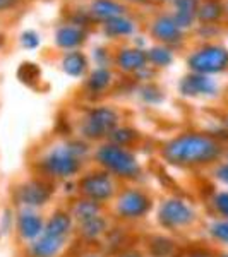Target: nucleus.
I'll use <instances>...</instances> for the list:
<instances>
[{
	"mask_svg": "<svg viewBox=\"0 0 228 257\" xmlns=\"http://www.w3.org/2000/svg\"><path fill=\"white\" fill-rule=\"evenodd\" d=\"M70 230V216L65 213H57L55 216L48 221L47 228H45V233L52 235L57 238H65V235Z\"/></svg>",
	"mask_w": 228,
	"mask_h": 257,
	"instance_id": "obj_18",
	"label": "nucleus"
},
{
	"mask_svg": "<svg viewBox=\"0 0 228 257\" xmlns=\"http://www.w3.org/2000/svg\"><path fill=\"white\" fill-rule=\"evenodd\" d=\"M151 250L155 255H168L170 250H172V242L167 238H156L155 242L151 243Z\"/></svg>",
	"mask_w": 228,
	"mask_h": 257,
	"instance_id": "obj_27",
	"label": "nucleus"
},
{
	"mask_svg": "<svg viewBox=\"0 0 228 257\" xmlns=\"http://www.w3.org/2000/svg\"><path fill=\"white\" fill-rule=\"evenodd\" d=\"M21 41H23V47H26V48H36L40 45V38H38V35H36L35 31H26V33H23V36H21Z\"/></svg>",
	"mask_w": 228,
	"mask_h": 257,
	"instance_id": "obj_29",
	"label": "nucleus"
},
{
	"mask_svg": "<svg viewBox=\"0 0 228 257\" xmlns=\"http://www.w3.org/2000/svg\"><path fill=\"white\" fill-rule=\"evenodd\" d=\"M149 199L143 192L129 190L119 199V213L126 218H139L149 209Z\"/></svg>",
	"mask_w": 228,
	"mask_h": 257,
	"instance_id": "obj_8",
	"label": "nucleus"
},
{
	"mask_svg": "<svg viewBox=\"0 0 228 257\" xmlns=\"http://www.w3.org/2000/svg\"><path fill=\"white\" fill-rule=\"evenodd\" d=\"M190 69L196 74H214L228 67V50L223 47H206L189 59Z\"/></svg>",
	"mask_w": 228,
	"mask_h": 257,
	"instance_id": "obj_4",
	"label": "nucleus"
},
{
	"mask_svg": "<svg viewBox=\"0 0 228 257\" xmlns=\"http://www.w3.org/2000/svg\"><path fill=\"white\" fill-rule=\"evenodd\" d=\"M214 204H216V208H218L219 213L225 214V216L228 218V192L218 194L216 199H214Z\"/></svg>",
	"mask_w": 228,
	"mask_h": 257,
	"instance_id": "obj_30",
	"label": "nucleus"
},
{
	"mask_svg": "<svg viewBox=\"0 0 228 257\" xmlns=\"http://www.w3.org/2000/svg\"><path fill=\"white\" fill-rule=\"evenodd\" d=\"M146 55H148V60H151L153 64H156V65H168L170 62L173 60L172 52L167 48H163V47L151 48Z\"/></svg>",
	"mask_w": 228,
	"mask_h": 257,
	"instance_id": "obj_24",
	"label": "nucleus"
},
{
	"mask_svg": "<svg viewBox=\"0 0 228 257\" xmlns=\"http://www.w3.org/2000/svg\"><path fill=\"white\" fill-rule=\"evenodd\" d=\"M223 257H228V255H223Z\"/></svg>",
	"mask_w": 228,
	"mask_h": 257,
	"instance_id": "obj_35",
	"label": "nucleus"
},
{
	"mask_svg": "<svg viewBox=\"0 0 228 257\" xmlns=\"http://www.w3.org/2000/svg\"><path fill=\"white\" fill-rule=\"evenodd\" d=\"M57 45L62 48H74L84 41V31L74 26H64L57 31Z\"/></svg>",
	"mask_w": 228,
	"mask_h": 257,
	"instance_id": "obj_16",
	"label": "nucleus"
},
{
	"mask_svg": "<svg viewBox=\"0 0 228 257\" xmlns=\"http://www.w3.org/2000/svg\"><path fill=\"white\" fill-rule=\"evenodd\" d=\"M98 160L103 167L115 172L117 175L132 178V177H138V173H139L138 161H136L134 156L122 146H115V144H111V146H103L98 151Z\"/></svg>",
	"mask_w": 228,
	"mask_h": 257,
	"instance_id": "obj_3",
	"label": "nucleus"
},
{
	"mask_svg": "<svg viewBox=\"0 0 228 257\" xmlns=\"http://www.w3.org/2000/svg\"><path fill=\"white\" fill-rule=\"evenodd\" d=\"M62 245H64V238H57L48 233H43L33 243L31 252L35 257H53L60 250Z\"/></svg>",
	"mask_w": 228,
	"mask_h": 257,
	"instance_id": "obj_13",
	"label": "nucleus"
},
{
	"mask_svg": "<svg viewBox=\"0 0 228 257\" xmlns=\"http://www.w3.org/2000/svg\"><path fill=\"white\" fill-rule=\"evenodd\" d=\"M81 189L93 201H103L113 194V184L105 173H93L81 182Z\"/></svg>",
	"mask_w": 228,
	"mask_h": 257,
	"instance_id": "obj_7",
	"label": "nucleus"
},
{
	"mask_svg": "<svg viewBox=\"0 0 228 257\" xmlns=\"http://www.w3.org/2000/svg\"><path fill=\"white\" fill-rule=\"evenodd\" d=\"M211 233L214 235L218 240H223V242H228V221H221V223H214L213 228H211Z\"/></svg>",
	"mask_w": 228,
	"mask_h": 257,
	"instance_id": "obj_28",
	"label": "nucleus"
},
{
	"mask_svg": "<svg viewBox=\"0 0 228 257\" xmlns=\"http://www.w3.org/2000/svg\"><path fill=\"white\" fill-rule=\"evenodd\" d=\"M93 14L98 19H105L108 21L111 18H119L124 14V7L120 4L113 2V0H94L93 2Z\"/></svg>",
	"mask_w": 228,
	"mask_h": 257,
	"instance_id": "obj_17",
	"label": "nucleus"
},
{
	"mask_svg": "<svg viewBox=\"0 0 228 257\" xmlns=\"http://www.w3.org/2000/svg\"><path fill=\"white\" fill-rule=\"evenodd\" d=\"M86 149L72 148V146H59L48 153L43 160V167L48 173L55 177H70L81 168L79 155Z\"/></svg>",
	"mask_w": 228,
	"mask_h": 257,
	"instance_id": "obj_2",
	"label": "nucleus"
},
{
	"mask_svg": "<svg viewBox=\"0 0 228 257\" xmlns=\"http://www.w3.org/2000/svg\"><path fill=\"white\" fill-rule=\"evenodd\" d=\"M14 2H16V0H0V11H2V9H7V7H11Z\"/></svg>",
	"mask_w": 228,
	"mask_h": 257,
	"instance_id": "obj_32",
	"label": "nucleus"
},
{
	"mask_svg": "<svg viewBox=\"0 0 228 257\" xmlns=\"http://www.w3.org/2000/svg\"><path fill=\"white\" fill-rule=\"evenodd\" d=\"M180 91L187 96H201V94H213L216 86L204 74H192L184 77V81L180 82Z\"/></svg>",
	"mask_w": 228,
	"mask_h": 257,
	"instance_id": "obj_9",
	"label": "nucleus"
},
{
	"mask_svg": "<svg viewBox=\"0 0 228 257\" xmlns=\"http://www.w3.org/2000/svg\"><path fill=\"white\" fill-rule=\"evenodd\" d=\"M98 213H99V204L94 202L93 199H91V201H82L74 208V214H76V218L82 223L98 216Z\"/></svg>",
	"mask_w": 228,
	"mask_h": 257,
	"instance_id": "obj_21",
	"label": "nucleus"
},
{
	"mask_svg": "<svg viewBox=\"0 0 228 257\" xmlns=\"http://www.w3.org/2000/svg\"><path fill=\"white\" fill-rule=\"evenodd\" d=\"M122 257H141L139 254H126V255H122Z\"/></svg>",
	"mask_w": 228,
	"mask_h": 257,
	"instance_id": "obj_33",
	"label": "nucleus"
},
{
	"mask_svg": "<svg viewBox=\"0 0 228 257\" xmlns=\"http://www.w3.org/2000/svg\"><path fill=\"white\" fill-rule=\"evenodd\" d=\"M0 45H2V36H0Z\"/></svg>",
	"mask_w": 228,
	"mask_h": 257,
	"instance_id": "obj_34",
	"label": "nucleus"
},
{
	"mask_svg": "<svg viewBox=\"0 0 228 257\" xmlns=\"http://www.w3.org/2000/svg\"><path fill=\"white\" fill-rule=\"evenodd\" d=\"M194 213L185 202L172 199L167 201L160 209V221L165 226H182L192 221Z\"/></svg>",
	"mask_w": 228,
	"mask_h": 257,
	"instance_id": "obj_6",
	"label": "nucleus"
},
{
	"mask_svg": "<svg viewBox=\"0 0 228 257\" xmlns=\"http://www.w3.org/2000/svg\"><path fill=\"white\" fill-rule=\"evenodd\" d=\"M218 175H219V178H223L225 182H228V167H223V168L218 172Z\"/></svg>",
	"mask_w": 228,
	"mask_h": 257,
	"instance_id": "obj_31",
	"label": "nucleus"
},
{
	"mask_svg": "<svg viewBox=\"0 0 228 257\" xmlns=\"http://www.w3.org/2000/svg\"><path fill=\"white\" fill-rule=\"evenodd\" d=\"M134 30V26H132V23L129 19L122 18V16H119V18H111L105 23V33L110 36H122V35H129Z\"/></svg>",
	"mask_w": 228,
	"mask_h": 257,
	"instance_id": "obj_20",
	"label": "nucleus"
},
{
	"mask_svg": "<svg viewBox=\"0 0 228 257\" xmlns=\"http://www.w3.org/2000/svg\"><path fill=\"white\" fill-rule=\"evenodd\" d=\"M219 155V146L206 136L185 134L173 139L163 149V156L175 165L208 163Z\"/></svg>",
	"mask_w": 228,
	"mask_h": 257,
	"instance_id": "obj_1",
	"label": "nucleus"
},
{
	"mask_svg": "<svg viewBox=\"0 0 228 257\" xmlns=\"http://www.w3.org/2000/svg\"><path fill=\"white\" fill-rule=\"evenodd\" d=\"M197 16L204 23H213V21H216L221 16V6L218 2H206L204 6L199 7Z\"/></svg>",
	"mask_w": 228,
	"mask_h": 257,
	"instance_id": "obj_23",
	"label": "nucleus"
},
{
	"mask_svg": "<svg viewBox=\"0 0 228 257\" xmlns=\"http://www.w3.org/2000/svg\"><path fill=\"white\" fill-rule=\"evenodd\" d=\"M18 226L23 237L35 238V237H38L40 231L43 230V221H41V218L38 214L24 211V213H21V216L18 219Z\"/></svg>",
	"mask_w": 228,
	"mask_h": 257,
	"instance_id": "obj_14",
	"label": "nucleus"
},
{
	"mask_svg": "<svg viewBox=\"0 0 228 257\" xmlns=\"http://www.w3.org/2000/svg\"><path fill=\"white\" fill-rule=\"evenodd\" d=\"M153 35L155 38H158L163 43H175L180 40V28L177 26V23L173 18H158L153 24Z\"/></svg>",
	"mask_w": 228,
	"mask_h": 257,
	"instance_id": "obj_11",
	"label": "nucleus"
},
{
	"mask_svg": "<svg viewBox=\"0 0 228 257\" xmlns=\"http://www.w3.org/2000/svg\"><path fill=\"white\" fill-rule=\"evenodd\" d=\"M175 16L173 21L177 23V26L180 28H187L194 23L197 16V2L196 0H175Z\"/></svg>",
	"mask_w": 228,
	"mask_h": 257,
	"instance_id": "obj_12",
	"label": "nucleus"
},
{
	"mask_svg": "<svg viewBox=\"0 0 228 257\" xmlns=\"http://www.w3.org/2000/svg\"><path fill=\"white\" fill-rule=\"evenodd\" d=\"M117 113L110 108H96L89 113L88 122L84 125V134L88 138L98 139L115 131L117 125Z\"/></svg>",
	"mask_w": 228,
	"mask_h": 257,
	"instance_id": "obj_5",
	"label": "nucleus"
},
{
	"mask_svg": "<svg viewBox=\"0 0 228 257\" xmlns=\"http://www.w3.org/2000/svg\"><path fill=\"white\" fill-rule=\"evenodd\" d=\"M105 228H106L105 219L99 218V216H94V218H91L88 221L82 223V235H84L86 238H96L105 231Z\"/></svg>",
	"mask_w": 228,
	"mask_h": 257,
	"instance_id": "obj_22",
	"label": "nucleus"
},
{
	"mask_svg": "<svg viewBox=\"0 0 228 257\" xmlns=\"http://www.w3.org/2000/svg\"><path fill=\"white\" fill-rule=\"evenodd\" d=\"M110 139L113 141L115 146H126L136 139V134L131 128H117V131L110 132Z\"/></svg>",
	"mask_w": 228,
	"mask_h": 257,
	"instance_id": "obj_26",
	"label": "nucleus"
},
{
	"mask_svg": "<svg viewBox=\"0 0 228 257\" xmlns=\"http://www.w3.org/2000/svg\"><path fill=\"white\" fill-rule=\"evenodd\" d=\"M148 55L141 50H124L119 55V65L124 70H139L146 65Z\"/></svg>",
	"mask_w": 228,
	"mask_h": 257,
	"instance_id": "obj_15",
	"label": "nucleus"
},
{
	"mask_svg": "<svg viewBox=\"0 0 228 257\" xmlns=\"http://www.w3.org/2000/svg\"><path fill=\"white\" fill-rule=\"evenodd\" d=\"M62 65L69 76H81L86 69V59L81 52H70L64 57Z\"/></svg>",
	"mask_w": 228,
	"mask_h": 257,
	"instance_id": "obj_19",
	"label": "nucleus"
},
{
	"mask_svg": "<svg viewBox=\"0 0 228 257\" xmlns=\"http://www.w3.org/2000/svg\"><path fill=\"white\" fill-rule=\"evenodd\" d=\"M18 197L26 206H41L48 201L50 190L47 185L40 184V182H30L19 189Z\"/></svg>",
	"mask_w": 228,
	"mask_h": 257,
	"instance_id": "obj_10",
	"label": "nucleus"
},
{
	"mask_svg": "<svg viewBox=\"0 0 228 257\" xmlns=\"http://www.w3.org/2000/svg\"><path fill=\"white\" fill-rule=\"evenodd\" d=\"M110 82V72L106 69H98L91 74V79H89V88L94 91H99L103 88H106Z\"/></svg>",
	"mask_w": 228,
	"mask_h": 257,
	"instance_id": "obj_25",
	"label": "nucleus"
}]
</instances>
